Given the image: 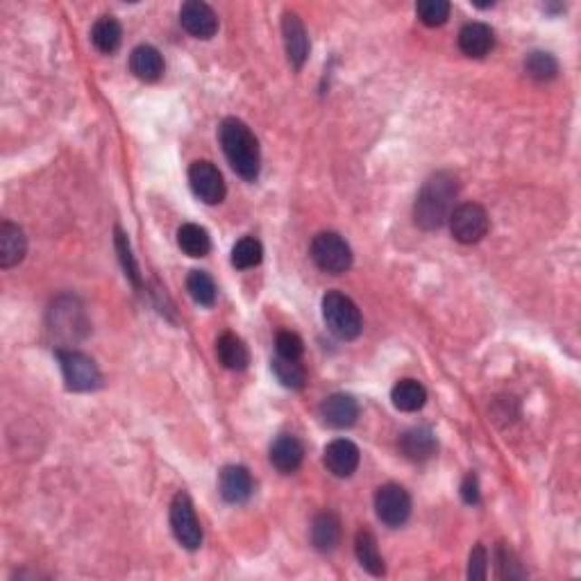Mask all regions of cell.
I'll return each instance as SVG.
<instances>
[{"instance_id":"6da1fadb","label":"cell","mask_w":581,"mask_h":581,"mask_svg":"<svg viewBox=\"0 0 581 581\" xmlns=\"http://www.w3.org/2000/svg\"><path fill=\"white\" fill-rule=\"evenodd\" d=\"M459 185L457 177L448 171L433 173L423 189L418 191V198L414 205L415 225L423 230H439L450 221V214L454 212V200H457Z\"/></svg>"},{"instance_id":"7a4b0ae2","label":"cell","mask_w":581,"mask_h":581,"mask_svg":"<svg viewBox=\"0 0 581 581\" xmlns=\"http://www.w3.org/2000/svg\"><path fill=\"white\" fill-rule=\"evenodd\" d=\"M221 146L230 167L239 173L243 180L254 182L262 168V153H259V141L254 138L252 129L239 119H225L221 123Z\"/></svg>"},{"instance_id":"3957f363","label":"cell","mask_w":581,"mask_h":581,"mask_svg":"<svg viewBox=\"0 0 581 581\" xmlns=\"http://www.w3.org/2000/svg\"><path fill=\"white\" fill-rule=\"evenodd\" d=\"M323 319L329 332L341 341H355L364 329V319L355 302L341 290H329L323 298Z\"/></svg>"},{"instance_id":"277c9868","label":"cell","mask_w":581,"mask_h":581,"mask_svg":"<svg viewBox=\"0 0 581 581\" xmlns=\"http://www.w3.org/2000/svg\"><path fill=\"white\" fill-rule=\"evenodd\" d=\"M311 259L323 272L343 275L352 266V250L337 232H320L311 241Z\"/></svg>"},{"instance_id":"5b68a950","label":"cell","mask_w":581,"mask_h":581,"mask_svg":"<svg viewBox=\"0 0 581 581\" xmlns=\"http://www.w3.org/2000/svg\"><path fill=\"white\" fill-rule=\"evenodd\" d=\"M64 382L71 391H93L100 386V370L91 357L82 355L78 350H57Z\"/></svg>"},{"instance_id":"8992f818","label":"cell","mask_w":581,"mask_h":581,"mask_svg":"<svg viewBox=\"0 0 581 581\" xmlns=\"http://www.w3.org/2000/svg\"><path fill=\"white\" fill-rule=\"evenodd\" d=\"M489 214L477 203H463L450 214V230H452V236L459 243H477V241H481L489 234Z\"/></svg>"},{"instance_id":"52a82bcc","label":"cell","mask_w":581,"mask_h":581,"mask_svg":"<svg viewBox=\"0 0 581 581\" xmlns=\"http://www.w3.org/2000/svg\"><path fill=\"white\" fill-rule=\"evenodd\" d=\"M171 529L177 543L186 549H198L203 545V527L195 516L194 502L186 493H177L171 504Z\"/></svg>"},{"instance_id":"ba28073f","label":"cell","mask_w":581,"mask_h":581,"mask_svg":"<svg viewBox=\"0 0 581 581\" xmlns=\"http://www.w3.org/2000/svg\"><path fill=\"white\" fill-rule=\"evenodd\" d=\"M375 511L388 527H402L411 516V498L402 486L384 484L375 493Z\"/></svg>"},{"instance_id":"9c48e42d","label":"cell","mask_w":581,"mask_h":581,"mask_svg":"<svg viewBox=\"0 0 581 581\" xmlns=\"http://www.w3.org/2000/svg\"><path fill=\"white\" fill-rule=\"evenodd\" d=\"M189 185L195 198L207 205H218L225 200V180L212 162H194L189 168Z\"/></svg>"},{"instance_id":"30bf717a","label":"cell","mask_w":581,"mask_h":581,"mask_svg":"<svg viewBox=\"0 0 581 581\" xmlns=\"http://www.w3.org/2000/svg\"><path fill=\"white\" fill-rule=\"evenodd\" d=\"M180 24L195 39H212L218 33L216 12L200 0H189L182 5Z\"/></svg>"},{"instance_id":"8fae6325","label":"cell","mask_w":581,"mask_h":581,"mask_svg":"<svg viewBox=\"0 0 581 581\" xmlns=\"http://www.w3.org/2000/svg\"><path fill=\"white\" fill-rule=\"evenodd\" d=\"M281 34H284V48L289 62L293 64V69H302L307 57H310V37H307V30L302 21L298 19V14L286 12L284 21H281Z\"/></svg>"},{"instance_id":"7c38bea8","label":"cell","mask_w":581,"mask_h":581,"mask_svg":"<svg viewBox=\"0 0 581 581\" xmlns=\"http://www.w3.org/2000/svg\"><path fill=\"white\" fill-rule=\"evenodd\" d=\"M320 418L329 427L348 429L359 418V405L348 393H334V395L325 397L323 405H320Z\"/></svg>"},{"instance_id":"4fadbf2b","label":"cell","mask_w":581,"mask_h":581,"mask_svg":"<svg viewBox=\"0 0 581 581\" xmlns=\"http://www.w3.org/2000/svg\"><path fill=\"white\" fill-rule=\"evenodd\" d=\"M325 466L334 477H350L359 468V448L348 439H337L325 448Z\"/></svg>"},{"instance_id":"5bb4252c","label":"cell","mask_w":581,"mask_h":581,"mask_svg":"<svg viewBox=\"0 0 581 581\" xmlns=\"http://www.w3.org/2000/svg\"><path fill=\"white\" fill-rule=\"evenodd\" d=\"M439 450V441L429 427H411L400 436V452L409 462H427Z\"/></svg>"},{"instance_id":"9a60e30c","label":"cell","mask_w":581,"mask_h":581,"mask_svg":"<svg viewBox=\"0 0 581 581\" xmlns=\"http://www.w3.org/2000/svg\"><path fill=\"white\" fill-rule=\"evenodd\" d=\"M302 459H305V445L290 433H281L271 445V463L281 475L296 472L302 466Z\"/></svg>"},{"instance_id":"2e32d148","label":"cell","mask_w":581,"mask_h":581,"mask_svg":"<svg viewBox=\"0 0 581 581\" xmlns=\"http://www.w3.org/2000/svg\"><path fill=\"white\" fill-rule=\"evenodd\" d=\"M221 495L230 504L248 502L252 495V477L243 466H225L221 472Z\"/></svg>"},{"instance_id":"e0dca14e","label":"cell","mask_w":581,"mask_h":581,"mask_svg":"<svg viewBox=\"0 0 581 581\" xmlns=\"http://www.w3.org/2000/svg\"><path fill=\"white\" fill-rule=\"evenodd\" d=\"M25 250H28V239L24 230L10 221H3L0 225V266L12 268L24 262Z\"/></svg>"},{"instance_id":"ac0fdd59","label":"cell","mask_w":581,"mask_h":581,"mask_svg":"<svg viewBox=\"0 0 581 581\" xmlns=\"http://www.w3.org/2000/svg\"><path fill=\"white\" fill-rule=\"evenodd\" d=\"M493 46L495 34L486 24H468L463 25L462 33H459V48H462L463 55L468 57L481 60V57H486L493 51Z\"/></svg>"},{"instance_id":"d6986e66","label":"cell","mask_w":581,"mask_h":581,"mask_svg":"<svg viewBox=\"0 0 581 581\" xmlns=\"http://www.w3.org/2000/svg\"><path fill=\"white\" fill-rule=\"evenodd\" d=\"M129 71L143 82H155L164 73V57L155 46H137L129 55Z\"/></svg>"},{"instance_id":"ffe728a7","label":"cell","mask_w":581,"mask_h":581,"mask_svg":"<svg viewBox=\"0 0 581 581\" xmlns=\"http://www.w3.org/2000/svg\"><path fill=\"white\" fill-rule=\"evenodd\" d=\"M311 543L319 552H332L341 543V520L337 513L323 511L314 518L311 525Z\"/></svg>"},{"instance_id":"44dd1931","label":"cell","mask_w":581,"mask_h":581,"mask_svg":"<svg viewBox=\"0 0 581 581\" xmlns=\"http://www.w3.org/2000/svg\"><path fill=\"white\" fill-rule=\"evenodd\" d=\"M355 554H357V558H359L361 567H364L366 572H370L373 576H384V572H386V566H384V558H382V554H379L377 538H375L373 531H370V529H359V531H357Z\"/></svg>"},{"instance_id":"7402d4cb","label":"cell","mask_w":581,"mask_h":581,"mask_svg":"<svg viewBox=\"0 0 581 581\" xmlns=\"http://www.w3.org/2000/svg\"><path fill=\"white\" fill-rule=\"evenodd\" d=\"M216 355H218V361L230 370H243L248 368L250 364L248 348H245V343L232 332H225L221 338H218Z\"/></svg>"},{"instance_id":"603a6c76","label":"cell","mask_w":581,"mask_h":581,"mask_svg":"<svg viewBox=\"0 0 581 581\" xmlns=\"http://www.w3.org/2000/svg\"><path fill=\"white\" fill-rule=\"evenodd\" d=\"M391 400L395 405V409L406 411V414H414V411H420L427 402V391L420 382L415 379H400V382L393 386Z\"/></svg>"},{"instance_id":"cb8c5ba5","label":"cell","mask_w":581,"mask_h":581,"mask_svg":"<svg viewBox=\"0 0 581 581\" xmlns=\"http://www.w3.org/2000/svg\"><path fill=\"white\" fill-rule=\"evenodd\" d=\"M120 39H123V28H120V24L114 16H100V19L93 24L91 42L93 46L100 52H105V55H111V52L119 51Z\"/></svg>"},{"instance_id":"d4e9b609","label":"cell","mask_w":581,"mask_h":581,"mask_svg":"<svg viewBox=\"0 0 581 581\" xmlns=\"http://www.w3.org/2000/svg\"><path fill=\"white\" fill-rule=\"evenodd\" d=\"M177 245L189 257H207L209 250H212V239H209L205 227L195 225V223H186L177 230Z\"/></svg>"},{"instance_id":"484cf974","label":"cell","mask_w":581,"mask_h":581,"mask_svg":"<svg viewBox=\"0 0 581 581\" xmlns=\"http://www.w3.org/2000/svg\"><path fill=\"white\" fill-rule=\"evenodd\" d=\"M262 257L263 248L254 236H243V239L236 241V245L232 248V263H234V268H241V271L259 266Z\"/></svg>"},{"instance_id":"4316f807","label":"cell","mask_w":581,"mask_h":581,"mask_svg":"<svg viewBox=\"0 0 581 581\" xmlns=\"http://www.w3.org/2000/svg\"><path fill=\"white\" fill-rule=\"evenodd\" d=\"M186 289H189L191 298L198 305L212 307L216 302V284H214V280L205 271H191L189 280H186Z\"/></svg>"},{"instance_id":"83f0119b","label":"cell","mask_w":581,"mask_h":581,"mask_svg":"<svg viewBox=\"0 0 581 581\" xmlns=\"http://www.w3.org/2000/svg\"><path fill=\"white\" fill-rule=\"evenodd\" d=\"M272 373L277 375L281 386L293 388V391H300V388L305 386V370H302V366L298 364V361H289L277 357V359L272 361Z\"/></svg>"},{"instance_id":"f1b7e54d","label":"cell","mask_w":581,"mask_h":581,"mask_svg":"<svg viewBox=\"0 0 581 581\" xmlns=\"http://www.w3.org/2000/svg\"><path fill=\"white\" fill-rule=\"evenodd\" d=\"M525 71L531 75L534 80H540V82H545V80H552L557 78L558 73V62L554 60L549 52H531L529 57L525 60Z\"/></svg>"},{"instance_id":"f546056e","label":"cell","mask_w":581,"mask_h":581,"mask_svg":"<svg viewBox=\"0 0 581 581\" xmlns=\"http://www.w3.org/2000/svg\"><path fill=\"white\" fill-rule=\"evenodd\" d=\"M415 12L424 25L439 28L450 19V3H445V0H420L415 5Z\"/></svg>"},{"instance_id":"4dcf8cb0","label":"cell","mask_w":581,"mask_h":581,"mask_svg":"<svg viewBox=\"0 0 581 581\" xmlns=\"http://www.w3.org/2000/svg\"><path fill=\"white\" fill-rule=\"evenodd\" d=\"M495 561H498V575L502 576V579H522V576H527L525 567L520 566L518 557L507 545H498Z\"/></svg>"},{"instance_id":"1f68e13d","label":"cell","mask_w":581,"mask_h":581,"mask_svg":"<svg viewBox=\"0 0 581 581\" xmlns=\"http://www.w3.org/2000/svg\"><path fill=\"white\" fill-rule=\"evenodd\" d=\"M275 346L281 359L300 361V357L305 355V343L296 332H280L275 338Z\"/></svg>"},{"instance_id":"d6a6232c","label":"cell","mask_w":581,"mask_h":581,"mask_svg":"<svg viewBox=\"0 0 581 581\" xmlns=\"http://www.w3.org/2000/svg\"><path fill=\"white\" fill-rule=\"evenodd\" d=\"M116 250H119L120 262H123L125 275H128L129 280H132L134 284L138 286V268H137V262H134L132 252H129V241H128V236H125L120 230H116Z\"/></svg>"},{"instance_id":"836d02e7","label":"cell","mask_w":581,"mask_h":581,"mask_svg":"<svg viewBox=\"0 0 581 581\" xmlns=\"http://www.w3.org/2000/svg\"><path fill=\"white\" fill-rule=\"evenodd\" d=\"M486 570H489V554H486L484 545H475V549L471 552L468 576L471 579H486Z\"/></svg>"},{"instance_id":"e575fe53","label":"cell","mask_w":581,"mask_h":581,"mask_svg":"<svg viewBox=\"0 0 581 581\" xmlns=\"http://www.w3.org/2000/svg\"><path fill=\"white\" fill-rule=\"evenodd\" d=\"M462 498L466 504H480V484H477V477L472 472H468L466 480H463Z\"/></svg>"}]
</instances>
